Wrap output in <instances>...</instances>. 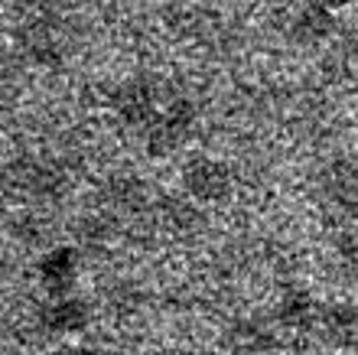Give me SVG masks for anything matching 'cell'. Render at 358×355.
Here are the masks:
<instances>
[{
    "label": "cell",
    "instance_id": "cell-13",
    "mask_svg": "<svg viewBox=\"0 0 358 355\" xmlns=\"http://www.w3.org/2000/svg\"><path fill=\"white\" fill-rule=\"evenodd\" d=\"M280 313H283V319H290V323L293 319H306V313H310V297L300 293V290H290L280 303Z\"/></svg>",
    "mask_w": 358,
    "mask_h": 355
},
{
    "label": "cell",
    "instance_id": "cell-6",
    "mask_svg": "<svg viewBox=\"0 0 358 355\" xmlns=\"http://www.w3.org/2000/svg\"><path fill=\"white\" fill-rule=\"evenodd\" d=\"M76 267H78V254L72 248H52L39 258L36 274L43 287H49L52 293H66L76 284Z\"/></svg>",
    "mask_w": 358,
    "mask_h": 355
},
{
    "label": "cell",
    "instance_id": "cell-2",
    "mask_svg": "<svg viewBox=\"0 0 358 355\" xmlns=\"http://www.w3.org/2000/svg\"><path fill=\"white\" fill-rule=\"evenodd\" d=\"M7 179L17 193L36 199V202H49L66 193V173L46 160H20L7 169Z\"/></svg>",
    "mask_w": 358,
    "mask_h": 355
},
{
    "label": "cell",
    "instance_id": "cell-11",
    "mask_svg": "<svg viewBox=\"0 0 358 355\" xmlns=\"http://www.w3.org/2000/svg\"><path fill=\"white\" fill-rule=\"evenodd\" d=\"M111 235H114V222L108 215H92V218L78 222V238L85 244H104L111 242Z\"/></svg>",
    "mask_w": 358,
    "mask_h": 355
},
{
    "label": "cell",
    "instance_id": "cell-3",
    "mask_svg": "<svg viewBox=\"0 0 358 355\" xmlns=\"http://www.w3.org/2000/svg\"><path fill=\"white\" fill-rule=\"evenodd\" d=\"M111 108L127 127H147L157 118V85L143 75H134L114 88Z\"/></svg>",
    "mask_w": 358,
    "mask_h": 355
},
{
    "label": "cell",
    "instance_id": "cell-7",
    "mask_svg": "<svg viewBox=\"0 0 358 355\" xmlns=\"http://www.w3.org/2000/svg\"><path fill=\"white\" fill-rule=\"evenodd\" d=\"M329 29H332V13L320 0L303 4L290 17V36L296 43H320L322 36H329Z\"/></svg>",
    "mask_w": 358,
    "mask_h": 355
},
{
    "label": "cell",
    "instance_id": "cell-10",
    "mask_svg": "<svg viewBox=\"0 0 358 355\" xmlns=\"http://www.w3.org/2000/svg\"><path fill=\"white\" fill-rule=\"evenodd\" d=\"M160 218L163 225H170V228H176V232H189L192 225H199V212L192 209V202H186V199H163L160 202Z\"/></svg>",
    "mask_w": 358,
    "mask_h": 355
},
{
    "label": "cell",
    "instance_id": "cell-8",
    "mask_svg": "<svg viewBox=\"0 0 358 355\" xmlns=\"http://www.w3.org/2000/svg\"><path fill=\"white\" fill-rule=\"evenodd\" d=\"M101 199L104 206L117 212H141L147 206V189L137 176H111L101 189Z\"/></svg>",
    "mask_w": 358,
    "mask_h": 355
},
{
    "label": "cell",
    "instance_id": "cell-1",
    "mask_svg": "<svg viewBox=\"0 0 358 355\" xmlns=\"http://www.w3.org/2000/svg\"><path fill=\"white\" fill-rule=\"evenodd\" d=\"M192 124H196V108H192V102H189V98L170 102L163 111H157V118H153L150 124H147V137H143L147 153L166 157V153L179 150L186 144Z\"/></svg>",
    "mask_w": 358,
    "mask_h": 355
},
{
    "label": "cell",
    "instance_id": "cell-9",
    "mask_svg": "<svg viewBox=\"0 0 358 355\" xmlns=\"http://www.w3.org/2000/svg\"><path fill=\"white\" fill-rule=\"evenodd\" d=\"M326 193L336 206H342L345 212H358V167L355 163H336L326 176Z\"/></svg>",
    "mask_w": 358,
    "mask_h": 355
},
{
    "label": "cell",
    "instance_id": "cell-4",
    "mask_svg": "<svg viewBox=\"0 0 358 355\" xmlns=\"http://www.w3.org/2000/svg\"><path fill=\"white\" fill-rule=\"evenodd\" d=\"M182 186L199 202H222L231 193V173L225 163L212 157H199L182 169Z\"/></svg>",
    "mask_w": 358,
    "mask_h": 355
},
{
    "label": "cell",
    "instance_id": "cell-5",
    "mask_svg": "<svg viewBox=\"0 0 358 355\" xmlns=\"http://www.w3.org/2000/svg\"><path fill=\"white\" fill-rule=\"evenodd\" d=\"M17 43L39 66H59V62H62V39H59L56 27H49L43 20H39V23H27V27L17 33Z\"/></svg>",
    "mask_w": 358,
    "mask_h": 355
},
{
    "label": "cell",
    "instance_id": "cell-14",
    "mask_svg": "<svg viewBox=\"0 0 358 355\" xmlns=\"http://www.w3.org/2000/svg\"><path fill=\"white\" fill-rule=\"evenodd\" d=\"M320 4H326V7H342V4H349V0H320Z\"/></svg>",
    "mask_w": 358,
    "mask_h": 355
},
{
    "label": "cell",
    "instance_id": "cell-12",
    "mask_svg": "<svg viewBox=\"0 0 358 355\" xmlns=\"http://www.w3.org/2000/svg\"><path fill=\"white\" fill-rule=\"evenodd\" d=\"M46 319L52 326H82L85 323V307L78 300H59V303L49 307Z\"/></svg>",
    "mask_w": 358,
    "mask_h": 355
}]
</instances>
